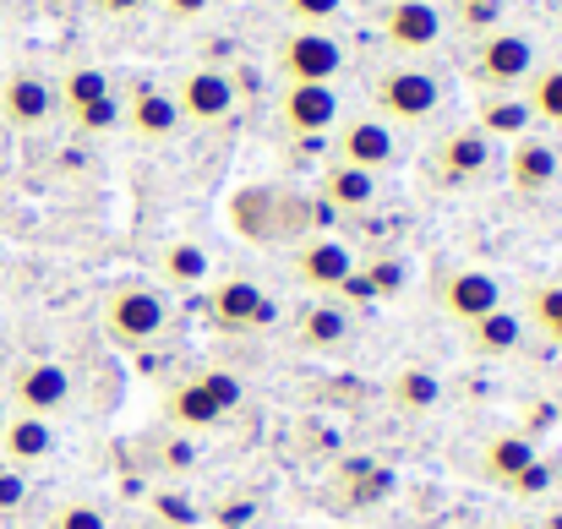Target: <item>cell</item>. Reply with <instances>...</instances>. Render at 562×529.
<instances>
[{
    "mask_svg": "<svg viewBox=\"0 0 562 529\" xmlns=\"http://www.w3.org/2000/svg\"><path fill=\"white\" fill-rule=\"evenodd\" d=\"M492 170V137L481 126H453L442 143H437V180L448 185H475V180Z\"/></svg>",
    "mask_w": 562,
    "mask_h": 529,
    "instance_id": "obj_11",
    "label": "cell"
},
{
    "mask_svg": "<svg viewBox=\"0 0 562 529\" xmlns=\"http://www.w3.org/2000/svg\"><path fill=\"white\" fill-rule=\"evenodd\" d=\"M552 481H558V470H552L547 459H536V464H525L503 492H508V497H519V503H541V497L552 492Z\"/></svg>",
    "mask_w": 562,
    "mask_h": 529,
    "instance_id": "obj_30",
    "label": "cell"
},
{
    "mask_svg": "<svg viewBox=\"0 0 562 529\" xmlns=\"http://www.w3.org/2000/svg\"><path fill=\"white\" fill-rule=\"evenodd\" d=\"M55 115V88L38 77V71H11L0 82V121L16 126V132H33Z\"/></svg>",
    "mask_w": 562,
    "mask_h": 529,
    "instance_id": "obj_12",
    "label": "cell"
},
{
    "mask_svg": "<svg viewBox=\"0 0 562 529\" xmlns=\"http://www.w3.org/2000/svg\"><path fill=\"white\" fill-rule=\"evenodd\" d=\"M393 154H398V143H393V126L387 121H376V115H356V121H345L339 126V165H356V170H387L393 165Z\"/></svg>",
    "mask_w": 562,
    "mask_h": 529,
    "instance_id": "obj_14",
    "label": "cell"
},
{
    "mask_svg": "<svg viewBox=\"0 0 562 529\" xmlns=\"http://www.w3.org/2000/svg\"><path fill=\"white\" fill-rule=\"evenodd\" d=\"M159 5H165V11L176 16V22H191V16H202V11H207L213 0H159Z\"/></svg>",
    "mask_w": 562,
    "mask_h": 529,
    "instance_id": "obj_39",
    "label": "cell"
},
{
    "mask_svg": "<svg viewBox=\"0 0 562 529\" xmlns=\"http://www.w3.org/2000/svg\"><path fill=\"white\" fill-rule=\"evenodd\" d=\"M464 345H470V354H481V360H503V354H514L525 345V317L508 312V306H497V312H486L481 323L464 328Z\"/></svg>",
    "mask_w": 562,
    "mask_h": 529,
    "instance_id": "obj_19",
    "label": "cell"
},
{
    "mask_svg": "<svg viewBox=\"0 0 562 529\" xmlns=\"http://www.w3.org/2000/svg\"><path fill=\"white\" fill-rule=\"evenodd\" d=\"M530 71H536V44L525 33L497 27V33L481 38V49H475V82H486L492 93H508V88L530 82Z\"/></svg>",
    "mask_w": 562,
    "mask_h": 529,
    "instance_id": "obj_5",
    "label": "cell"
},
{
    "mask_svg": "<svg viewBox=\"0 0 562 529\" xmlns=\"http://www.w3.org/2000/svg\"><path fill=\"white\" fill-rule=\"evenodd\" d=\"M0 453H5L11 470H33V464H44L55 453V426L44 415H16L11 409L5 426H0Z\"/></svg>",
    "mask_w": 562,
    "mask_h": 529,
    "instance_id": "obj_16",
    "label": "cell"
},
{
    "mask_svg": "<svg viewBox=\"0 0 562 529\" xmlns=\"http://www.w3.org/2000/svg\"><path fill=\"white\" fill-rule=\"evenodd\" d=\"M93 5H99L104 16H132V11H143L148 0H93Z\"/></svg>",
    "mask_w": 562,
    "mask_h": 529,
    "instance_id": "obj_43",
    "label": "cell"
},
{
    "mask_svg": "<svg viewBox=\"0 0 562 529\" xmlns=\"http://www.w3.org/2000/svg\"><path fill=\"white\" fill-rule=\"evenodd\" d=\"M541 453H536V442L525 437V431H497L486 448H481V475L492 481V486H508L525 464H536Z\"/></svg>",
    "mask_w": 562,
    "mask_h": 529,
    "instance_id": "obj_22",
    "label": "cell"
},
{
    "mask_svg": "<svg viewBox=\"0 0 562 529\" xmlns=\"http://www.w3.org/2000/svg\"><path fill=\"white\" fill-rule=\"evenodd\" d=\"M165 464H170V470H191V464H196V448H191V442H170V448H165Z\"/></svg>",
    "mask_w": 562,
    "mask_h": 529,
    "instance_id": "obj_40",
    "label": "cell"
},
{
    "mask_svg": "<svg viewBox=\"0 0 562 529\" xmlns=\"http://www.w3.org/2000/svg\"><path fill=\"white\" fill-rule=\"evenodd\" d=\"M71 126H77V132H88V137H104V132H115V126H121V99L110 93V99H99V104L77 110V115H71Z\"/></svg>",
    "mask_w": 562,
    "mask_h": 529,
    "instance_id": "obj_34",
    "label": "cell"
},
{
    "mask_svg": "<svg viewBox=\"0 0 562 529\" xmlns=\"http://www.w3.org/2000/svg\"><path fill=\"white\" fill-rule=\"evenodd\" d=\"M49 529H110V514L99 508V503H60L55 514H49Z\"/></svg>",
    "mask_w": 562,
    "mask_h": 529,
    "instance_id": "obj_33",
    "label": "cell"
},
{
    "mask_svg": "<svg viewBox=\"0 0 562 529\" xmlns=\"http://www.w3.org/2000/svg\"><path fill=\"white\" fill-rule=\"evenodd\" d=\"M207 312H213V323L229 328V334H262V328H273V317H279L273 295H268L262 284H251V279H224V284H213Z\"/></svg>",
    "mask_w": 562,
    "mask_h": 529,
    "instance_id": "obj_8",
    "label": "cell"
},
{
    "mask_svg": "<svg viewBox=\"0 0 562 529\" xmlns=\"http://www.w3.org/2000/svg\"><path fill=\"white\" fill-rule=\"evenodd\" d=\"M5 398L16 415H44L55 420L71 398H77V382L60 360H22L11 376H5Z\"/></svg>",
    "mask_w": 562,
    "mask_h": 529,
    "instance_id": "obj_3",
    "label": "cell"
},
{
    "mask_svg": "<svg viewBox=\"0 0 562 529\" xmlns=\"http://www.w3.org/2000/svg\"><path fill=\"white\" fill-rule=\"evenodd\" d=\"M530 323L547 334V328H558L562 323V284H541V290H530Z\"/></svg>",
    "mask_w": 562,
    "mask_h": 529,
    "instance_id": "obj_35",
    "label": "cell"
},
{
    "mask_svg": "<svg viewBox=\"0 0 562 529\" xmlns=\"http://www.w3.org/2000/svg\"><path fill=\"white\" fill-rule=\"evenodd\" d=\"M339 481L350 486L356 503H372V497H387V492H393V470H387V464H356V470L339 475Z\"/></svg>",
    "mask_w": 562,
    "mask_h": 529,
    "instance_id": "obj_31",
    "label": "cell"
},
{
    "mask_svg": "<svg viewBox=\"0 0 562 529\" xmlns=\"http://www.w3.org/2000/svg\"><path fill=\"white\" fill-rule=\"evenodd\" d=\"M317 202H323L328 213H367L376 202V176L334 159V165L323 170V180H317Z\"/></svg>",
    "mask_w": 562,
    "mask_h": 529,
    "instance_id": "obj_18",
    "label": "cell"
},
{
    "mask_svg": "<svg viewBox=\"0 0 562 529\" xmlns=\"http://www.w3.org/2000/svg\"><path fill=\"white\" fill-rule=\"evenodd\" d=\"M562 159L552 143H541V137H519L514 143V154H508V180L519 185V191H547L552 180H558Z\"/></svg>",
    "mask_w": 562,
    "mask_h": 529,
    "instance_id": "obj_21",
    "label": "cell"
},
{
    "mask_svg": "<svg viewBox=\"0 0 562 529\" xmlns=\"http://www.w3.org/2000/svg\"><path fill=\"white\" fill-rule=\"evenodd\" d=\"M464 5V22H492L497 16V0H459Z\"/></svg>",
    "mask_w": 562,
    "mask_h": 529,
    "instance_id": "obj_42",
    "label": "cell"
},
{
    "mask_svg": "<svg viewBox=\"0 0 562 529\" xmlns=\"http://www.w3.org/2000/svg\"><path fill=\"white\" fill-rule=\"evenodd\" d=\"M22 508H27V475L0 464V519H16Z\"/></svg>",
    "mask_w": 562,
    "mask_h": 529,
    "instance_id": "obj_36",
    "label": "cell"
},
{
    "mask_svg": "<svg viewBox=\"0 0 562 529\" xmlns=\"http://www.w3.org/2000/svg\"><path fill=\"white\" fill-rule=\"evenodd\" d=\"M235 77L229 71H218V66H196L181 77V88H176V104H181V121L191 126H218L229 110H235Z\"/></svg>",
    "mask_w": 562,
    "mask_h": 529,
    "instance_id": "obj_10",
    "label": "cell"
},
{
    "mask_svg": "<svg viewBox=\"0 0 562 529\" xmlns=\"http://www.w3.org/2000/svg\"><path fill=\"white\" fill-rule=\"evenodd\" d=\"M229 229L246 235L251 246L279 240V191H268V185H246V191H235V196H229Z\"/></svg>",
    "mask_w": 562,
    "mask_h": 529,
    "instance_id": "obj_17",
    "label": "cell"
},
{
    "mask_svg": "<svg viewBox=\"0 0 562 529\" xmlns=\"http://www.w3.org/2000/svg\"><path fill=\"white\" fill-rule=\"evenodd\" d=\"M437 306H442L459 328H470V323H481L486 312L503 306V284H497L486 268H442V273H437Z\"/></svg>",
    "mask_w": 562,
    "mask_h": 529,
    "instance_id": "obj_6",
    "label": "cell"
},
{
    "mask_svg": "<svg viewBox=\"0 0 562 529\" xmlns=\"http://www.w3.org/2000/svg\"><path fill=\"white\" fill-rule=\"evenodd\" d=\"M154 508H159V514H170V525H196V514H191L187 503H176V497H159Z\"/></svg>",
    "mask_w": 562,
    "mask_h": 529,
    "instance_id": "obj_41",
    "label": "cell"
},
{
    "mask_svg": "<svg viewBox=\"0 0 562 529\" xmlns=\"http://www.w3.org/2000/svg\"><path fill=\"white\" fill-rule=\"evenodd\" d=\"M5 415H11V409H5V398H0V426H5Z\"/></svg>",
    "mask_w": 562,
    "mask_h": 529,
    "instance_id": "obj_47",
    "label": "cell"
},
{
    "mask_svg": "<svg viewBox=\"0 0 562 529\" xmlns=\"http://www.w3.org/2000/svg\"><path fill=\"white\" fill-rule=\"evenodd\" d=\"M213 519H218L224 529H240V525H251V519H257V503H251V497H229V503H218V508H213Z\"/></svg>",
    "mask_w": 562,
    "mask_h": 529,
    "instance_id": "obj_38",
    "label": "cell"
},
{
    "mask_svg": "<svg viewBox=\"0 0 562 529\" xmlns=\"http://www.w3.org/2000/svg\"><path fill=\"white\" fill-rule=\"evenodd\" d=\"M361 279H367L372 301H393V295L404 290V262H398V257H376V262L361 268Z\"/></svg>",
    "mask_w": 562,
    "mask_h": 529,
    "instance_id": "obj_32",
    "label": "cell"
},
{
    "mask_svg": "<svg viewBox=\"0 0 562 529\" xmlns=\"http://www.w3.org/2000/svg\"><path fill=\"white\" fill-rule=\"evenodd\" d=\"M284 11H290L301 27H328V22L345 11V0H284Z\"/></svg>",
    "mask_w": 562,
    "mask_h": 529,
    "instance_id": "obj_37",
    "label": "cell"
},
{
    "mask_svg": "<svg viewBox=\"0 0 562 529\" xmlns=\"http://www.w3.org/2000/svg\"><path fill=\"white\" fill-rule=\"evenodd\" d=\"M525 104H530L536 121L562 126V66H552V71H530V93H525Z\"/></svg>",
    "mask_w": 562,
    "mask_h": 529,
    "instance_id": "obj_28",
    "label": "cell"
},
{
    "mask_svg": "<svg viewBox=\"0 0 562 529\" xmlns=\"http://www.w3.org/2000/svg\"><path fill=\"white\" fill-rule=\"evenodd\" d=\"M115 88H110V77L99 71V66H71L66 77H60V88H55V104L66 110V115H77V110H88V104H99V99H110Z\"/></svg>",
    "mask_w": 562,
    "mask_h": 529,
    "instance_id": "obj_27",
    "label": "cell"
},
{
    "mask_svg": "<svg viewBox=\"0 0 562 529\" xmlns=\"http://www.w3.org/2000/svg\"><path fill=\"white\" fill-rule=\"evenodd\" d=\"M121 121H126L143 143H170V137L181 132V104H176V93H165V88H137V93L126 99Z\"/></svg>",
    "mask_w": 562,
    "mask_h": 529,
    "instance_id": "obj_15",
    "label": "cell"
},
{
    "mask_svg": "<svg viewBox=\"0 0 562 529\" xmlns=\"http://www.w3.org/2000/svg\"><path fill=\"white\" fill-rule=\"evenodd\" d=\"M475 126L497 143V137H530V126H536V115H530V104L519 99V93H486L481 99V115H475Z\"/></svg>",
    "mask_w": 562,
    "mask_h": 529,
    "instance_id": "obj_24",
    "label": "cell"
},
{
    "mask_svg": "<svg viewBox=\"0 0 562 529\" xmlns=\"http://www.w3.org/2000/svg\"><path fill=\"white\" fill-rule=\"evenodd\" d=\"M350 312H345V301H317L306 317H301V350L312 354H334L350 345Z\"/></svg>",
    "mask_w": 562,
    "mask_h": 529,
    "instance_id": "obj_20",
    "label": "cell"
},
{
    "mask_svg": "<svg viewBox=\"0 0 562 529\" xmlns=\"http://www.w3.org/2000/svg\"><path fill=\"white\" fill-rule=\"evenodd\" d=\"M273 60H279L284 82H334L339 66H345V49H339V38L323 33V27H295V33L279 38Z\"/></svg>",
    "mask_w": 562,
    "mask_h": 529,
    "instance_id": "obj_4",
    "label": "cell"
},
{
    "mask_svg": "<svg viewBox=\"0 0 562 529\" xmlns=\"http://www.w3.org/2000/svg\"><path fill=\"white\" fill-rule=\"evenodd\" d=\"M290 268H295V279H301L306 290L339 295L345 279H350L361 262H356V251H350L345 240H334V235H306V240L290 251Z\"/></svg>",
    "mask_w": 562,
    "mask_h": 529,
    "instance_id": "obj_7",
    "label": "cell"
},
{
    "mask_svg": "<svg viewBox=\"0 0 562 529\" xmlns=\"http://www.w3.org/2000/svg\"><path fill=\"white\" fill-rule=\"evenodd\" d=\"M159 273H165V284H176V290H196V284H207L213 257H207L196 240H170V246L159 251Z\"/></svg>",
    "mask_w": 562,
    "mask_h": 529,
    "instance_id": "obj_26",
    "label": "cell"
},
{
    "mask_svg": "<svg viewBox=\"0 0 562 529\" xmlns=\"http://www.w3.org/2000/svg\"><path fill=\"white\" fill-rule=\"evenodd\" d=\"M382 33H387L393 49L420 55L442 38V11L431 0H393V5H382Z\"/></svg>",
    "mask_w": 562,
    "mask_h": 529,
    "instance_id": "obj_13",
    "label": "cell"
},
{
    "mask_svg": "<svg viewBox=\"0 0 562 529\" xmlns=\"http://www.w3.org/2000/svg\"><path fill=\"white\" fill-rule=\"evenodd\" d=\"M387 398H393L398 409H409V415L437 409V404H442V376L426 371V365H398V371L387 376Z\"/></svg>",
    "mask_w": 562,
    "mask_h": 529,
    "instance_id": "obj_25",
    "label": "cell"
},
{
    "mask_svg": "<svg viewBox=\"0 0 562 529\" xmlns=\"http://www.w3.org/2000/svg\"><path fill=\"white\" fill-rule=\"evenodd\" d=\"M372 99H376V121H398V126H420L437 115L442 104V82L420 66H393L372 82Z\"/></svg>",
    "mask_w": 562,
    "mask_h": 529,
    "instance_id": "obj_2",
    "label": "cell"
},
{
    "mask_svg": "<svg viewBox=\"0 0 562 529\" xmlns=\"http://www.w3.org/2000/svg\"><path fill=\"white\" fill-rule=\"evenodd\" d=\"M104 334L126 350H143L154 345L165 328H170V295L148 279H121L110 295H104Z\"/></svg>",
    "mask_w": 562,
    "mask_h": 529,
    "instance_id": "obj_1",
    "label": "cell"
},
{
    "mask_svg": "<svg viewBox=\"0 0 562 529\" xmlns=\"http://www.w3.org/2000/svg\"><path fill=\"white\" fill-rule=\"evenodd\" d=\"M497 529H541L536 519H508V525H497Z\"/></svg>",
    "mask_w": 562,
    "mask_h": 529,
    "instance_id": "obj_45",
    "label": "cell"
},
{
    "mask_svg": "<svg viewBox=\"0 0 562 529\" xmlns=\"http://www.w3.org/2000/svg\"><path fill=\"white\" fill-rule=\"evenodd\" d=\"M547 339H552V345L562 350V323H558V328H547Z\"/></svg>",
    "mask_w": 562,
    "mask_h": 529,
    "instance_id": "obj_46",
    "label": "cell"
},
{
    "mask_svg": "<svg viewBox=\"0 0 562 529\" xmlns=\"http://www.w3.org/2000/svg\"><path fill=\"white\" fill-rule=\"evenodd\" d=\"M541 529H562V508H552V514L541 519Z\"/></svg>",
    "mask_w": 562,
    "mask_h": 529,
    "instance_id": "obj_44",
    "label": "cell"
},
{
    "mask_svg": "<svg viewBox=\"0 0 562 529\" xmlns=\"http://www.w3.org/2000/svg\"><path fill=\"white\" fill-rule=\"evenodd\" d=\"M165 415H170L181 431H207V426H218V420H224V409L213 404V393H207L196 376L176 382V387L165 393Z\"/></svg>",
    "mask_w": 562,
    "mask_h": 529,
    "instance_id": "obj_23",
    "label": "cell"
},
{
    "mask_svg": "<svg viewBox=\"0 0 562 529\" xmlns=\"http://www.w3.org/2000/svg\"><path fill=\"white\" fill-rule=\"evenodd\" d=\"M279 121H284L290 137H323V132H334V121H339L334 82H284Z\"/></svg>",
    "mask_w": 562,
    "mask_h": 529,
    "instance_id": "obj_9",
    "label": "cell"
},
{
    "mask_svg": "<svg viewBox=\"0 0 562 529\" xmlns=\"http://www.w3.org/2000/svg\"><path fill=\"white\" fill-rule=\"evenodd\" d=\"M196 382L213 393V404H218L224 415H235V409L246 404V382H240L235 371H218V365H207V371H196Z\"/></svg>",
    "mask_w": 562,
    "mask_h": 529,
    "instance_id": "obj_29",
    "label": "cell"
}]
</instances>
